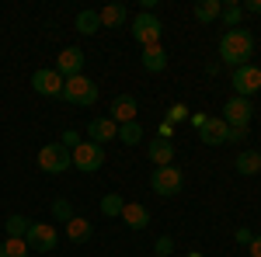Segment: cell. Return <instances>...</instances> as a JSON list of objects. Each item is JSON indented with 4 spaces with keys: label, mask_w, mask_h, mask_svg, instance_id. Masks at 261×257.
Returning a JSON list of instances; mask_svg holds the SVG:
<instances>
[{
    "label": "cell",
    "mask_w": 261,
    "mask_h": 257,
    "mask_svg": "<svg viewBox=\"0 0 261 257\" xmlns=\"http://www.w3.org/2000/svg\"><path fill=\"white\" fill-rule=\"evenodd\" d=\"M251 52H254V35L247 28H230L220 39V60L230 63L233 70L237 66H247L251 63Z\"/></svg>",
    "instance_id": "obj_1"
},
{
    "label": "cell",
    "mask_w": 261,
    "mask_h": 257,
    "mask_svg": "<svg viewBox=\"0 0 261 257\" xmlns=\"http://www.w3.org/2000/svg\"><path fill=\"white\" fill-rule=\"evenodd\" d=\"M63 101H70V104H81V108H91L94 101H98V83L94 80H87L84 73H77V77L63 80Z\"/></svg>",
    "instance_id": "obj_2"
},
{
    "label": "cell",
    "mask_w": 261,
    "mask_h": 257,
    "mask_svg": "<svg viewBox=\"0 0 261 257\" xmlns=\"http://www.w3.org/2000/svg\"><path fill=\"white\" fill-rule=\"evenodd\" d=\"M133 39L140 42V49H150V45H161V35H164V24L157 14H150V11H143L133 18Z\"/></svg>",
    "instance_id": "obj_3"
},
{
    "label": "cell",
    "mask_w": 261,
    "mask_h": 257,
    "mask_svg": "<svg viewBox=\"0 0 261 257\" xmlns=\"http://www.w3.org/2000/svg\"><path fill=\"white\" fill-rule=\"evenodd\" d=\"M181 184H185V174H181L174 163H171V167H153V174H150V188L161 198L181 195Z\"/></svg>",
    "instance_id": "obj_4"
},
{
    "label": "cell",
    "mask_w": 261,
    "mask_h": 257,
    "mask_svg": "<svg viewBox=\"0 0 261 257\" xmlns=\"http://www.w3.org/2000/svg\"><path fill=\"white\" fill-rule=\"evenodd\" d=\"M39 167L45 174H63V170L73 167V153L66 146H60V142H49V146L39 150Z\"/></svg>",
    "instance_id": "obj_5"
},
{
    "label": "cell",
    "mask_w": 261,
    "mask_h": 257,
    "mask_svg": "<svg viewBox=\"0 0 261 257\" xmlns=\"http://www.w3.org/2000/svg\"><path fill=\"white\" fill-rule=\"evenodd\" d=\"M230 83H233L237 98L251 101L261 91V70H258V66H251V63H247V66H237V70H233V77H230Z\"/></svg>",
    "instance_id": "obj_6"
},
{
    "label": "cell",
    "mask_w": 261,
    "mask_h": 257,
    "mask_svg": "<svg viewBox=\"0 0 261 257\" xmlns=\"http://www.w3.org/2000/svg\"><path fill=\"white\" fill-rule=\"evenodd\" d=\"M251 115H254L251 101H247V98H237V94H233V98L223 104V115H220V119L226 122L230 129H247V125H251Z\"/></svg>",
    "instance_id": "obj_7"
},
{
    "label": "cell",
    "mask_w": 261,
    "mask_h": 257,
    "mask_svg": "<svg viewBox=\"0 0 261 257\" xmlns=\"http://www.w3.org/2000/svg\"><path fill=\"white\" fill-rule=\"evenodd\" d=\"M101 163H105V146H98V142H81L77 150H73V167L77 170H84V174H94V170H101Z\"/></svg>",
    "instance_id": "obj_8"
},
{
    "label": "cell",
    "mask_w": 261,
    "mask_h": 257,
    "mask_svg": "<svg viewBox=\"0 0 261 257\" xmlns=\"http://www.w3.org/2000/svg\"><path fill=\"white\" fill-rule=\"evenodd\" d=\"M24 243H28V250H39V254L56 250V226H49V222H32Z\"/></svg>",
    "instance_id": "obj_9"
},
{
    "label": "cell",
    "mask_w": 261,
    "mask_h": 257,
    "mask_svg": "<svg viewBox=\"0 0 261 257\" xmlns=\"http://www.w3.org/2000/svg\"><path fill=\"white\" fill-rule=\"evenodd\" d=\"M32 87H35V94H42V98H60L63 94V77L56 70H35V73H32Z\"/></svg>",
    "instance_id": "obj_10"
},
{
    "label": "cell",
    "mask_w": 261,
    "mask_h": 257,
    "mask_svg": "<svg viewBox=\"0 0 261 257\" xmlns=\"http://www.w3.org/2000/svg\"><path fill=\"white\" fill-rule=\"evenodd\" d=\"M81 70H84V52L77 45H66L60 56H56V73H60L63 80H70V77H77Z\"/></svg>",
    "instance_id": "obj_11"
},
{
    "label": "cell",
    "mask_w": 261,
    "mask_h": 257,
    "mask_svg": "<svg viewBox=\"0 0 261 257\" xmlns=\"http://www.w3.org/2000/svg\"><path fill=\"white\" fill-rule=\"evenodd\" d=\"M136 111H140V104L133 94H119V98L112 101V115L108 119L115 122V125H125V122H136Z\"/></svg>",
    "instance_id": "obj_12"
},
{
    "label": "cell",
    "mask_w": 261,
    "mask_h": 257,
    "mask_svg": "<svg viewBox=\"0 0 261 257\" xmlns=\"http://www.w3.org/2000/svg\"><path fill=\"white\" fill-rule=\"evenodd\" d=\"M87 139L98 142V146H105V142L119 139V125H115L112 119H91L87 122Z\"/></svg>",
    "instance_id": "obj_13"
},
{
    "label": "cell",
    "mask_w": 261,
    "mask_h": 257,
    "mask_svg": "<svg viewBox=\"0 0 261 257\" xmlns=\"http://www.w3.org/2000/svg\"><path fill=\"white\" fill-rule=\"evenodd\" d=\"M226 136H230V125H226L220 115H216V119H205V125L199 129V139L205 142V146H223Z\"/></svg>",
    "instance_id": "obj_14"
},
{
    "label": "cell",
    "mask_w": 261,
    "mask_h": 257,
    "mask_svg": "<svg viewBox=\"0 0 261 257\" xmlns=\"http://www.w3.org/2000/svg\"><path fill=\"white\" fill-rule=\"evenodd\" d=\"M122 222H125L129 230H136V233H140V230L150 226V212L143 209L140 202H125V209H122Z\"/></svg>",
    "instance_id": "obj_15"
},
{
    "label": "cell",
    "mask_w": 261,
    "mask_h": 257,
    "mask_svg": "<svg viewBox=\"0 0 261 257\" xmlns=\"http://www.w3.org/2000/svg\"><path fill=\"white\" fill-rule=\"evenodd\" d=\"M146 153H150V160H153L157 167H171V163H174V142H171V139H153Z\"/></svg>",
    "instance_id": "obj_16"
},
{
    "label": "cell",
    "mask_w": 261,
    "mask_h": 257,
    "mask_svg": "<svg viewBox=\"0 0 261 257\" xmlns=\"http://www.w3.org/2000/svg\"><path fill=\"white\" fill-rule=\"evenodd\" d=\"M233 167H237V174H244V178H254L261 170V153L258 150H244L241 157L233 160Z\"/></svg>",
    "instance_id": "obj_17"
},
{
    "label": "cell",
    "mask_w": 261,
    "mask_h": 257,
    "mask_svg": "<svg viewBox=\"0 0 261 257\" xmlns=\"http://www.w3.org/2000/svg\"><path fill=\"white\" fill-rule=\"evenodd\" d=\"M140 63L150 70V73H161V70H167V52H164L161 45H150V49H143Z\"/></svg>",
    "instance_id": "obj_18"
},
{
    "label": "cell",
    "mask_w": 261,
    "mask_h": 257,
    "mask_svg": "<svg viewBox=\"0 0 261 257\" xmlns=\"http://www.w3.org/2000/svg\"><path fill=\"white\" fill-rule=\"evenodd\" d=\"M98 18H101V28H119V24H125V7L122 4H108V7H101L98 11Z\"/></svg>",
    "instance_id": "obj_19"
},
{
    "label": "cell",
    "mask_w": 261,
    "mask_h": 257,
    "mask_svg": "<svg viewBox=\"0 0 261 257\" xmlns=\"http://www.w3.org/2000/svg\"><path fill=\"white\" fill-rule=\"evenodd\" d=\"M91 233H94V226H91L87 219H81V216H73L70 222H66V237L73 240V243H87Z\"/></svg>",
    "instance_id": "obj_20"
},
{
    "label": "cell",
    "mask_w": 261,
    "mask_h": 257,
    "mask_svg": "<svg viewBox=\"0 0 261 257\" xmlns=\"http://www.w3.org/2000/svg\"><path fill=\"white\" fill-rule=\"evenodd\" d=\"M223 11V0H199L195 4V21L199 24H209V21H216Z\"/></svg>",
    "instance_id": "obj_21"
},
{
    "label": "cell",
    "mask_w": 261,
    "mask_h": 257,
    "mask_svg": "<svg viewBox=\"0 0 261 257\" xmlns=\"http://www.w3.org/2000/svg\"><path fill=\"white\" fill-rule=\"evenodd\" d=\"M28 226H32V219L28 216H7V222H4V230H7V237H14V240H24L28 237Z\"/></svg>",
    "instance_id": "obj_22"
},
{
    "label": "cell",
    "mask_w": 261,
    "mask_h": 257,
    "mask_svg": "<svg viewBox=\"0 0 261 257\" xmlns=\"http://www.w3.org/2000/svg\"><path fill=\"white\" fill-rule=\"evenodd\" d=\"M77 32H81V35H98L101 32L98 11H81V14H77Z\"/></svg>",
    "instance_id": "obj_23"
},
{
    "label": "cell",
    "mask_w": 261,
    "mask_h": 257,
    "mask_svg": "<svg viewBox=\"0 0 261 257\" xmlns=\"http://www.w3.org/2000/svg\"><path fill=\"white\" fill-rule=\"evenodd\" d=\"M119 139L125 142V146H136L143 139V125L140 122H125V125H119Z\"/></svg>",
    "instance_id": "obj_24"
},
{
    "label": "cell",
    "mask_w": 261,
    "mask_h": 257,
    "mask_svg": "<svg viewBox=\"0 0 261 257\" xmlns=\"http://www.w3.org/2000/svg\"><path fill=\"white\" fill-rule=\"evenodd\" d=\"M0 257H28V243H24V240L7 237L4 243H0Z\"/></svg>",
    "instance_id": "obj_25"
},
{
    "label": "cell",
    "mask_w": 261,
    "mask_h": 257,
    "mask_svg": "<svg viewBox=\"0 0 261 257\" xmlns=\"http://www.w3.org/2000/svg\"><path fill=\"white\" fill-rule=\"evenodd\" d=\"M220 18H223V24H226V28H241V18H244L241 4H223Z\"/></svg>",
    "instance_id": "obj_26"
},
{
    "label": "cell",
    "mask_w": 261,
    "mask_h": 257,
    "mask_svg": "<svg viewBox=\"0 0 261 257\" xmlns=\"http://www.w3.org/2000/svg\"><path fill=\"white\" fill-rule=\"evenodd\" d=\"M122 209H125V198L122 195H105L101 198V212H105V216H122Z\"/></svg>",
    "instance_id": "obj_27"
},
{
    "label": "cell",
    "mask_w": 261,
    "mask_h": 257,
    "mask_svg": "<svg viewBox=\"0 0 261 257\" xmlns=\"http://www.w3.org/2000/svg\"><path fill=\"white\" fill-rule=\"evenodd\" d=\"M53 219H56V222H70V219H73V205H70L66 198H56V202H53Z\"/></svg>",
    "instance_id": "obj_28"
},
{
    "label": "cell",
    "mask_w": 261,
    "mask_h": 257,
    "mask_svg": "<svg viewBox=\"0 0 261 257\" xmlns=\"http://www.w3.org/2000/svg\"><path fill=\"white\" fill-rule=\"evenodd\" d=\"M81 142H84V139H81V132H77V129H66V132L60 136V146H66L70 153H73V150H77Z\"/></svg>",
    "instance_id": "obj_29"
},
{
    "label": "cell",
    "mask_w": 261,
    "mask_h": 257,
    "mask_svg": "<svg viewBox=\"0 0 261 257\" xmlns=\"http://www.w3.org/2000/svg\"><path fill=\"white\" fill-rule=\"evenodd\" d=\"M153 254H157V257H171V254H174V240L161 237V240H157V247H153Z\"/></svg>",
    "instance_id": "obj_30"
},
{
    "label": "cell",
    "mask_w": 261,
    "mask_h": 257,
    "mask_svg": "<svg viewBox=\"0 0 261 257\" xmlns=\"http://www.w3.org/2000/svg\"><path fill=\"white\" fill-rule=\"evenodd\" d=\"M181 119H188V108H185V104H174V108H171V119H167V122H181Z\"/></svg>",
    "instance_id": "obj_31"
},
{
    "label": "cell",
    "mask_w": 261,
    "mask_h": 257,
    "mask_svg": "<svg viewBox=\"0 0 261 257\" xmlns=\"http://www.w3.org/2000/svg\"><path fill=\"white\" fill-rule=\"evenodd\" d=\"M241 11H244V14H261V0H247Z\"/></svg>",
    "instance_id": "obj_32"
},
{
    "label": "cell",
    "mask_w": 261,
    "mask_h": 257,
    "mask_svg": "<svg viewBox=\"0 0 261 257\" xmlns=\"http://www.w3.org/2000/svg\"><path fill=\"white\" fill-rule=\"evenodd\" d=\"M244 136H247V129H230V136H226V142H241Z\"/></svg>",
    "instance_id": "obj_33"
},
{
    "label": "cell",
    "mask_w": 261,
    "mask_h": 257,
    "mask_svg": "<svg viewBox=\"0 0 261 257\" xmlns=\"http://www.w3.org/2000/svg\"><path fill=\"white\" fill-rule=\"evenodd\" d=\"M247 247H251V257H261V237H254Z\"/></svg>",
    "instance_id": "obj_34"
},
{
    "label": "cell",
    "mask_w": 261,
    "mask_h": 257,
    "mask_svg": "<svg viewBox=\"0 0 261 257\" xmlns=\"http://www.w3.org/2000/svg\"><path fill=\"white\" fill-rule=\"evenodd\" d=\"M251 240H254V237H251V230H237V243H251Z\"/></svg>",
    "instance_id": "obj_35"
},
{
    "label": "cell",
    "mask_w": 261,
    "mask_h": 257,
    "mask_svg": "<svg viewBox=\"0 0 261 257\" xmlns=\"http://www.w3.org/2000/svg\"><path fill=\"white\" fill-rule=\"evenodd\" d=\"M188 257H202V254H188Z\"/></svg>",
    "instance_id": "obj_36"
},
{
    "label": "cell",
    "mask_w": 261,
    "mask_h": 257,
    "mask_svg": "<svg viewBox=\"0 0 261 257\" xmlns=\"http://www.w3.org/2000/svg\"><path fill=\"white\" fill-rule=\"evenodd\" d=\"M150 257H157V254H150Z\"/></svg>",
    "instance_id": "obj_37"
}]
</instances>
